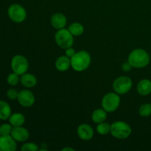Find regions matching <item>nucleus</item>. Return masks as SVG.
Here are the masks:
<instances>
[{
	"label": "nucleus",
	"instance_id": "nucleus-1",
	"mask_svg": "<svg viewBox=\"0 0 151 151\" xmlns=\"http://www.w3.org/2000/svg\"><path fill=\"white\" fill-rule=\"evenodd\" d=\"M150 60V55L146 50L137 48L132 50L128 58V61L133 68L141 69L147 66Z\"/></svg>",
	"mask_w": 151,
	"mask_h": 151
},
{
	"label": "nucleus",
	"instance_id": "nucleus-2",
	"mask_svg": "<svg viewBox=\"0 0 151 151\" xmlns=\"http://www.w3.org/2000/svg\"><path fill=\"white\" fill-rule=\"evenodd\" d=\"M71 67L78 72H83L89 67L91 62V57L88 52L80 50L71 58Z\"/></svg>",
	"mask_w": 151,
	"mask_h": 151
},
{
	"label": "nucleus",
	"instance_id": "nucleus-3",
	"mask_svg": "<svg viewBox=\"0 0 151 151\" xmlns=\"http://www.w3.org/2000/svg\"><path fill=\"white\" fill-rule=\"evenodd\" d=\"M110 134L118 139H125L132 134V129L129 124L123 121H116L111 125Z\"/></svg>",
	"mask_w": 151,
	"mask_h": 151
},
{
	"label": "nucleus",
	"instance_id": "nucleus-4",
	"mask_svg": "<svg viewBox=\"0 0 151 151\" xmlns=\"http://www.w3.org/2000/svg\"><path fill=\"white\" fill-rule=\"evenodd\" d=\"M121 103L119 94L114 92H109L102 99V108L108 113L116 111Z\"/></svg>",
	"mask_w": 151,
	"mask_h": 151
},
{
	"label": "nucleus",
	"instance_id": "nucleus-5",
	"mask_svg": "<svg viewBox=\"0 0 151 151\" xmlns=\"http://www.w3.org/2000/svg\"><path fill=\"white\" fill-rule=\"evenodd\" d=\"M55 41L59 47L66 50L72 47L74 44V35L66 28L58 29L55 35Z\"/></svg>",
	"mask_w": 151,
	"mask_h": 151
},
{
	"label": "nucleus",
	"instance_id": "nucleus-6",
	"mask_svg": "<svg viewBox=\"0 0 151 151\" xmlns=\"http://www.w3.org/2000/svg\"><path fill=\"white\" fill-rule=\"evenodd\" d=\"M133 86V81L128 76H120L113 83L114 91L118 94H125L129 92Z\"/></svg>",
	"mask_w": 151,
	"mask_h": 151
},
{
	"label": "nucleus",
	"instance_id": "nucleus-7",
	"mask_svg": "<svg viewBox=\"0 0 151 151\" xmlns=\"http://www.w3.org/2000/svg\"><path fill=\"white\" fill-rule=\"evenodd\" d=\"M10 66L13 72L21 76L27 72L29 69V62L24 55H16L12 58Z\"/></svg>",
	"mask_w": 151,
	"mask_h": 151
},
{
	"label": "nucleus",
	"instance_id": "nucleus-8",
	"mask_svg": "<svg viewBox=\"0 0 151 151\" xmlns=\"http://www.w3.org/2000/svg\"><path fill=\"white\" fill-rule=\"evenodd\" d=\"M7 14L11 21L15 23H22L27 19V11L19 4H13L8 7Z\"/></svg>",
	"mask_w": 151,
	"mask_h": 151
},
{
	"label": "nucleus",
	"instance_id": "nucleus-9",
	"mask_svg": "<svg viewBox=\"0 0 151 151\" xmlns=\"http://www.w3.org/2000/svg\"><path fill=\"white\" fill-rule=\"evenodd\" d=\"M17 100L19 104L25 108H29L35 104V97L33 93L27 89H23L19 91Z\"/></svg>",
	"mask_w": 151,
	"mask_h": 151
},
{
	"label": "nucleus",
	"instance_id": "nucleus-10",
	"mask_svg": "<svg viewBox=\"0 0 151 151\" xmlns=\"http://www.w3.org/2000/svg\"><path fill=\"white\" fill-rule=\"evenodd\" d=\"M17 142L11 135L0 136V151H15L17 149Z\"/></svg>",
	"mask_w": 151,
	"mask_h": 151
},
{
	"label": "nucleus",
	"instance_id": "nucleus-11",
	"mask_svg": "<svg viewBox=\"0 0 151 151\" xmlns=\"http://www.w3.org/2000/svg\"><path fill=\"white\" fill-rule=\"evenodd\" d=\"M77 134L81 139L88 141L93 138L94 135V131L91 125L87 123H83L78 127Z\"/></svg>",
	"mask_w": 151,
	"mask_h": 151
},
{
	"label": "nucleus",
	"instance_id": "nucleus-12",
	"mask_svg": "<svg viewBox=\"0 0 151 151\" xmlns=\"http://www.w3.org/2000/svg\"><path fill=\"white\" fill-rule=\"evenodd\" d=\"M10 135L16 142H24L29 139V133L27 128L22 126L13 127Z\"/></svg>",
	"mask_w": 151,
	"mask_h": 151
},
{
	"label": "nucleus",
	"instance_id": "nucleus-13",
	"mask_svg": "<svg viewBox=\"0 0 151 151\" xmlns=\"http://www.w3.org/2000/svg\"><path fill=\"white\" fill-rule=\"evenodd\" d=\"M52 27L56 29H60L65 28L66 24H67V19L66 16L61 13H56L52 16L50 19Z\"/></svg>",
	"mask_w": 151,
	"mask_h": 151
},
{
	"label": "nucleus",
	"instance_id": "nucleus-14",
	"mask_svg": "<svg viewBox=\"0 0 151 151\" xmlns=\"http://www.w3.org/2000/svg\"><path fill=\"white\" fill-rule=\"evenodd\" d=\"M37 78L31 73H24L20 76V83L25 88H33L37 84Z\"/></svg>",
	"mask_w": 151,
	"mask_h": 151
},
{
	"label": "nucleus",
	"instance_id": "nucleus-15",
	"mask_svg": "<svg viewBox=\"0 0 151 151\" xmlns=\"http://www.w3.org/2000/svg\"><path fill=\"white\" fill-rule=\"evenodd\" d=\"M137 92L142 96H147L151 93V81L148 79H142L138 83Z\"/></svg>",
	"mask_w": 151,
	"mask_h": 151
},
{
	"label": "nucleus",
	"instance_id": "nucleus-16",
	"mask_svg": "<svg viewBox=\"0 0 151 151\" xmlns=\"http://www.w3.org/2000/svg\"><path fill=\"white\" fill-rule=\"evenodd\" d=\"M71 67V59L66 55H61L55 61V68L60 72H66Z\"/></svg>",
	"mask_w": 151,
	"mask_h": 151
},
{
	"label": "nucleus",
	"instance_id": "nucleus-17",
	"mask_svg": "<svg viewBox=\"0 0 151 151\" xmlns=\"http://www.w3.org/2000/svg\"><path fill=\"white\" fill-rule=\"evenodd\" d=\"M107 113L106 110L102 109H95L91 114V119L95 123L99 124L101 122H105L107 119Z\"/></svg>",
	"mask_w": 151,
	"mask_h": 151
},
{
	"label": "nucleus",
	"instance_id": "nucleus-18",
	"mask_svg": "<svg viewBox=\"0 0 151 151\" xmlns=\"http://www.w3.org/2000/svg\"><path fill=\"white\" fill-rule=\"evenodd\" d=\"M12 114L11 107L4 100H0V120H7Z\"/></svg>",
	"mask_w": 151,
	"mask_h": 151
},
{
	"label": "nucleus",
	"instance_id": "nucleus-19",
	"mask_svg": "<svg viewBox=\"0 0 151 151\" xmlns=\"http://www.w3.org/2000/svg\"><path fill=\"white\" fill-rule=\"evenodd\" d=\"M12 126H22L25 122V116L22 113L12 114L8 119Z\"/></svg>",
	"mask_w": 151,
	"mask_h": 151
},
{
	"label": "nucleus",
	"instance_id": "nucleus-20",
	"mask_svg": "<svg viewBox=\"0 0 151 151\" xmlns=\"http://www.w3.org/2000/svg\"><path fill=\"white\" fill-rule=\"evenodd\" d=\"M68 29L74 36H80L84 32V27L79 22H73L68 27Z\"/></svg>",
	"mask_w": 151,
	"mask_h": 151
},
{
	"label": "nucleus",
	"instance_id": "nucleus-21",
	"mask_svg": "<svg viewBox=\"0 0 151 151\" xmlns=\"http://www.w3.org/2000/svg\"><path fill=\"white\" fill-rule=\"evenodd\" d=\"M97 131L100 135H107L111 132V125L106 122H103L101 123L97 124Z\"/></svg>",
	"mask_w": 151,
	"mask_h": 151
},
{
	"label": "nucleus",
	"instance_id": "nucleus-22",
	"mask_svg": "<svg viewBox=\"0 0 151 151\" xmlns=\"http://www.w3.org/2000/svg\"><path fill=\"white\" fill-rule=\"evenodd\" d=\"M139 114L142 117H148L151 115V104L144 103L139 109Z\"/></svg>",
	"mask_w": 151,
	"mask_h": 151
},
{
	"label": "nucleus",
	"instance_id": "nucleus-23",
	"mask_svg": "<svg viewBox=\"0 0 151 151\" xmlns=\"http://www.w3.org/2000/svg\"><path fill=\"white\" fill-rule=\"evenodd\" d=\"M7 82L9 85L15 86L18 85L19 83L20 82V77L19 75L13 72L12 73L9 74V75L7 76Z\"/></svg>",
	"mask_w": 151,
	"mask_h": 151
},
{
	"label": "nucleus",
	"instance_id": "nucleus-24",
	"mask_svg": "<svg viewBox=\"0 0 151 151\" xmlns=\"http://www.w3.org/2000/svg\"><path fill=\"white\" fill-rule=\"evenodd\" d=\"M12 126L11 124L9 123H4L2 125H0V136H6V135H10L11 134Z\"/></svg>",
	"mask_w": 151,
	"mask_h": 151
},
{
	"label": "nucleus",
	"instance_id": "nucleus-25",
	"mask_svg": "<svg viewBox=\"0 0 151 151\" xmlns=\"http://www.w3.org/2000/svg\"><path fill=\"white\" fill-rule=\"evenodd\" d=\"M22 151H38L39 150L38 145L33 142H27L24 143L21 147Z\"/></svg>",
	"mask_w": 151,
	"mask_h": 151
},
{
	"label": "nucleus",
	"instance_id": "nucleus-26",
	"mask_svg": "<svg viewBox=\"0 0 151 151\" xmlns=\"http://www.w3.org/2000/svg\"><path fill=\"white\" fill-rule=\"evenodd\" d=\"M18 94H19V91L15 88H10L7 91V97L11 100H17Z\"/></svg>",
	"mask_w": 151,
	"mask_h": 151
},
{
	"label": "nucleus",
	"instance_id": "nucleus-27",
	"mask_svg": "<svg viewBox=\"0 0 151 151\" xmlns=\"http://www.w3.org/2000/svg\"><path fill=\"white\" fill-rule=\"evenodd\" d=\"M77 52L75 51V50L74 48H72V47H69V48L66 49V51H65V55H66L67 57H69V58L73 57L75 55Z\"/></svg>",
	"mask_w": 151,
	"mask_h": 151
},
{
	"label": "nucleus",
	"instance_id": "nucleus-28",
	"mask_svg": "<svg viewBox=\"0 0 151 151\" xmlns=\"http://www.w3.org/2000/svg\"><path fill=\"white\" fill-rule=\"evenodd\" d=\"M132 68H133L132 66L130 64V63L128 61L125 62V63H123V64L122 65V71H124V72H130V71L132 69Z\"/></svg>",
	"mask_w": 151,
	"mask_h": 151
},
{
	"label": "nucleus",
	"instance_id": "nucleus-29",
	"mask_svg": "<svg viewBox=\"0 0 151 151\" xmlns=\"http://www.w3.org/2000/svg\"><path fill=\"white\" fill-rule=\"evenodd\" d=\"M62 150H63V151H66V150H72V151H75V149L72 148V147H64V148H63V149H62Z\"/></svg>",
	"mask_w": 151,
	"mask_h": 151
}]
</instances>
